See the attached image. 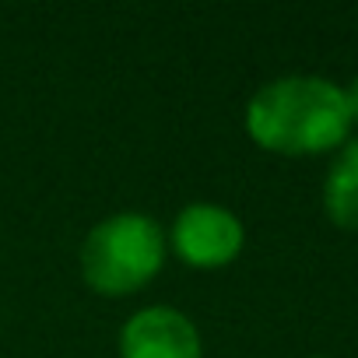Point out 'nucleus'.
Returning a JSON list of instances; mask_svg holds the SVG:
<instances>
[{"label":"nucleus","instance_id":"1","mask_svg":"<svg viewBox=\"0 0 358 358\" xmlns=\"http://www.w3.org/2000/svg\"><path fill=\"white\" fill-rule=\"evenodd\" d=\"M246 134L257 148L285 158L334 155L355 137L344 85L323 74H281L246 102Z\"/></svg>","mask_w":358,"mask_h":358},{"label":"nucleus","instance_id":"2","mask_svg":"<svg viewBox=\"0 0 358 358\" xmlns=\"http://www.w3.org/2000/svg\"><path fill=\"white\" fill-rule=\"evenodd\" d=\"M165 229L144 211H116L95 222L81 243L78 267L92 292L123 299L148 288L165 267Z\"/></svg>","mask_w":358,"mask_h":358},{"label":"nucleus","instance_id":"3","mask_svg":"<svg viewBox=\"0 0 358 358\" xmlns=\"http://www.w3.org/2000/svg\"><path fill=\"white\" fill-rule=\"evenodd\" d=\"M165 243L194 271H222L239 260L246 246V225L236 211L222 204L194 201L172 218Z\"/></svg>","mask_w":358,"mask_h":358},{"label":"nucleus","instance_id":"4","mask_svg":"<svg viewBox=\"0 0 358 358\" xmlns=\"http://www.w3.org/2000/svg\"><path fill=\"white\" fill-rule=\"evenodd\" d=\"M120 358H204V341L183 309L144 306L120 327Z\"/></svg>","mask_w":358,"mask_h":358},{"label":"nucleus","instance_id":"5","mask_svg":"<svg viewBox=\"0 0 358 358\" xmlns=\"http://www.w3.org/2000/svg\"><path fill=\"white\" fill-rule=\"evenodd\" d=\"M320 204L334 229L358 232V134L330 155L320 183Z\"/></svg>","mask_w":358,"mask_h":358},{"label":"nucleus","instance_id":"6","mask_svg":"<svg viewBox=\"0 0 358 358\" xmlns=\"http://www.w3.org/2000/svg\"><path fill=\"white\" fill-rule=\"evenodd\" d=\"M344 92H348V106H351V120H355V127H358V74L351 78V85H344Z\"/></svg>","mask_w":358,"mask_h":358},{"label":"nucleus","instance_id":"7","mask_svg":"<svg viewBox=\"0 0 358 358\" xmlns=\"http://www.w3.org/2000/svg\"><path fill=\"white\" fill-rule=\"evenodd\" d=\"M309 358H327V355H309Z\"/></svg>","mask_w":358,"mask_h":358}]
</instances>
